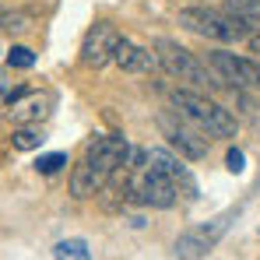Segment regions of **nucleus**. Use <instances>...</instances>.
<instances>
[{
    "label": "nucleus",
    "instance_id": "f8f14e48",
    "mask_svg": "<svg viewBox=\"0 0 260 260\" xmlns=\"http://www.w3.org/2000/svg\"><path fill=\"white\" fill-rule=\"evenodd\" d=\"M102 186H106V176H99L85 158H81V162L74 166V173H71V193H74L78 201H85L91 193H99Z\"/></svg>",
    "mask_w": 260,
    "mask_h": 260
},
{
    "label": "nucleus",
    "instance_id": "423d86ee",
    "mask_svg": "<svg viewBox=\"0 0 260 260\" xmlns=\"http://www.w3.org/2000/svg\"><path fill=\"white\" fill-rule=\"evenodd\" d=\"M229 218H232V215H218V218H211L208 225H193V229H186V232L173 243L176 260H201V257H208V253L218 246V239L225 236Z\"/></svg>",
    "mask_w": 260,
    "mask_h": 260
},
{
    "label": "nucleus",
    "instance_id": "412c9836",
    "mask_svg": "<svg viewBox=\"0 0 260 260\" xmlns=\"http://www.w3.org/2000/svg\"><path fill=\"white\" fill-rule=\"evenodd\" d=\"M246 46H250V53L260 56V32H250V36H246Z\"/></svg>",
    "mask_w": 260,
    "mask_h": 260
},
{
    "label": "nucleus",
    "instance_id": "a211bd4d",
    "mask_svg": "<svg viewBox=\"0 0 260 260\" xmlns=\"http://www.w3.org/2000/svg\"><path fill=\"white\" fill-rule=\"evenodd\" d=\"M7 63L18 67V71H28V67H36V53L28 46H11L7 49Z\"/></svg>",
    "mask_w": 260,
    "mask_h": 260
},
{
    "label": "nucleus",
    "instance_id": "f3484780",
    "mask_svg": "<svg viewBox=\"0 0 260 260\" xmlns=\"http://www.w3.org/2000/svg\"><path fill=\"white\" fill-rule=\"evenodd\" d=\"M63 166H67V151H49V155H39L36 158V173H43V176L60 173Z\"/></svg>",
    "mask_w": 260,
    "mask_h": 260
},
{
    "label": "nucleus",
    "instance_id": "4468645a",
    "mask_svg": "<svg viewBox=\"0 0 260 260\" xmlns=\"http://www.w3.org/2000/svg\"><path fill=\"white\" fill-rule=\"evenodd\" d=\"M46 141V134L39 130V123H21V127L11 134V144L18 148V151H39Z\"/></svg>",
    "mask_w": 260,
    "mask_h": 260
},
{
    "label": "nucleus",
    "instance_id": "dca6fc26",
    "mask_svg": "<svg viewBox=\"0 0 260 260\" xmlns=\"http://www.w3.org/2000/svg\"><path fill=\"white\" fill-rule=\"evenodd\" d=\"M225 11H232V14L260 25V0H225Z\"/></svg>",
    "mask_w": 260,
    "mask_h": 260
},
{
    "label": "nucleus",
    "instance_id": "9b49d317",
    "mask_svg": "<svg viewBox=\"0 0 260 260\" xmlns=\"http://www.w3.org/2000/svg\"><path fill=\"white\" fill-rule=\"evenodd\" d=\"M113 63H116L120 71H127V74H144V71H151L158 60H155V53H151V49L130 43V39H120L116 53H113Z\"/></svg>",
    "mask_w": 260,
    "mask_h": 260
},
{
    "label": "nucleus",
    "instance_id": "0eeeda50",
    "mask_svg": "<svg viewBox=\"0 0 260 260\" xmlns=\"http://www.w3.org/2000/svg\"><path fill=\"white\" fill-rule=\"evenodd\" d=\"M127 151H130V144H127V137H123V134H102V137H95V141L85 148V162L99 176H106V179H109L116 169H123Z\"/></svg>",
    "mask_w": 260,
    "mask_h": 260
},
{
    "label": "nucleus",
    "instance_id": "ddd939ff",
    "mask_svg": "<svg viewBox=\"0 0 260 260\" xmlns=\"http://www.w3.org/2000/svg\"><path fill=\"white\" fill-rule=\"evenodd\" d=\"M46 113H49V95H25L11 106V120L21 127V123H39Z\"/></svg>",
    "mask_w": 260,
    "mask_h": 260
},
{
    "label": "nucleus",
    "instance_id": "4be33fe9",
    "mask_svg": "<svg viewBox=\"0 0 260 260\" xmlns=\"http://www.w3.org/2000/svg\"><path fill=\"white\" fill-rule=\"evenodd\" d=\"M7 91H11V78H4V74H0V102L7 99Z\"/></svg>",
    "mask_w": 260,
    "mask_h": 260
},
{
    "label": "nucleus",
    "instance_id": "6ab92c4d",
    "mask_svg": "<svg viewBox=\"0 0 260 260\" xmlns=\"http://www.w3.org/2000/svg\"><path fill=\"white\" fill-rule=\"evenodd\" d=\"M225 169H229V173H246V155H243V151H239V148H229V155H225Z\"/></svg>",
    "mask_w": 260,
    "mask_h": 260
},
{
    "label": "nucleus",
    "instance_id": "1a4fd4ad",
    "mask_svg": "<svg viewBox=\"0 0 260 260\" xmlns=\"http://www.w3.org/2000/svg\"><path fill=\"white\" fill-rule=\"evenodd\" d=\"M144 166L155 169V173H162L169 183H176V190H186L190 197H197V183H193L190 169L183 166V158L173 155L169 148H148L144 151Z\"/></svg>",
    "mask_w": 260,
    "mask_h": 260
},
{
    "label": "nucleus",
    "instance_id": "7ed1b4c3",
    "mask_svg": "<svg viewBox=\"0 0 260 260\" xmlns=\"http://www.w3.org/2000/svg\"><path fill=\"white\" fill-rule=\"evenodd\" d=\"M151 49H155V60L166 67L169 78L186 81V85H193L197 91H204V88H221V81L215 78V71H211L208 63H201L186 46H179L176 39H155Z\"/></svg>",
    "mask_w": 260,
    "mask_h": 260
},
{
    "label": "nucleus",
    "instance_id": "9d476101",
    "mask_svg": "<svg viewBox=\"0 0 260 260\" xmlns=\"http://www.w3.org/2000/svg\"><path fill=\"white\" fill-rule=\"evenodd\" d=\"M162 134L169 137V144H173L183 158H193V162H197V158H204V155H208V141H204L197 130L179 127V123L169 120V116H162Z\"/></svg>",
    "mask_w": 260,
    "mask_h": 260
},
{
    "label": "nucleus",
    "instance_id": "39448f33",
    "mask_svg": "<svg viewBox=\"0 0 260 260\" xmlns=\"http://www.w3.org/2000/svg\"><path fill=\"white\" fill-rule=\"evenodd\" d=\"M127 193H130V201H137V204H144V208H173L176 197H179L176 183H169L162 173H155V169H148V166L134 169V179H130Z\"/></svg>",
    "mask_w": 260,
    "mask_h": 260
},
{
    "label": "nucleus",
    "instance_id": "20e7f679",
    "mask_svg": "<svg viewBox=\"0 0 260 260\" xmlns=\"http://www.w3.org/2000/svg\"><path fill=\"white\" fill-rule=\"evenodd\" d=\"M208 67L215 71V78L221 85L232 88H250L260 91V63L243 56V53H232V49H211L208 53Z\"/></svg>",
    "mask_w": 260,
    "mask_h": 260
},
{
    "label": "nucleus",
    "instance_id": "2eb2a0df",
    "mask_svg": "<svg viewBox=\"0 0 260 260\" xmlns=\"http://www.w3.org/2000/svg\"><path fill=\"white\" fill-rule=\"evenodd\" d=\"M53 260H91V250L85 239H60L53 246Z\"/></svg>",
    "mask_w": 260,
    "mask_h": 260
},
{
    "label": "nucleus",
    "instance_id": "6e6552de",
    "mask_svg": "<svg viewBox=\"0 0 260 260\" xmlns=\"http://www.w3.org/2000/svg\"><path fill=\"white\" fill-rule=\"evenodd\" d=\"M120 28L113 25V21H95L91 28L85 32V39H81V63L85 67H106L109 60H113V53H116V46H120Z\"/></svg>",
    "mask_w": 260,
    "mask_h": 260
},
{
    "label": "nucleus",
    "instance_id": "f03ea898",
    "mask_svg": "<svg viewBox=\"0 0 260 260\" xmlns=\"http://www.w3.org/2000/svg\"><path fill=\"white\" fill-rule=\"evenodd\" d=\"M169 99H173L176 113H179L183 120H190L193 127H201L204 134H211V137H232L236 127H239L236 116H232L225 106H218L215 99H208V95L197 91V88H173Z\"/></svg>",
    "mask_w": 260,
    "mask_h": 260
},
{
    "label": "nucleus",
    "instance_id": "f257e3e1",
    "mask_svg": "<svg viewBox=\"0 0 260 260\" xmlns=\"http://www.w3.org/2000/svg\"><path fill=\"white\" fill-rule=\"evenodd\" d=\"M176 21L190 36H201L208 43H239L253 28V21H246L232 11H215V7H183L176 14Z\"/></svg>",
    "mask_w": 260,
    "mask_h": 260
},
{
    "label": "nucleus",
    "instance_id": "aec40b11",
    "mask_svg": "<svg viewBox=\"0 0 260 260\" xmlns=\"http://www.w3.org/2000/svg\"><path fill=\"white\" fill-rule=\"evenodd\" d=\"M25 25H28V18H25V14H11V11H7V14H0V28H25Z\"/></svg>",
    "mask_w": 260,
    "mask_h": 260
}]
</instances>
